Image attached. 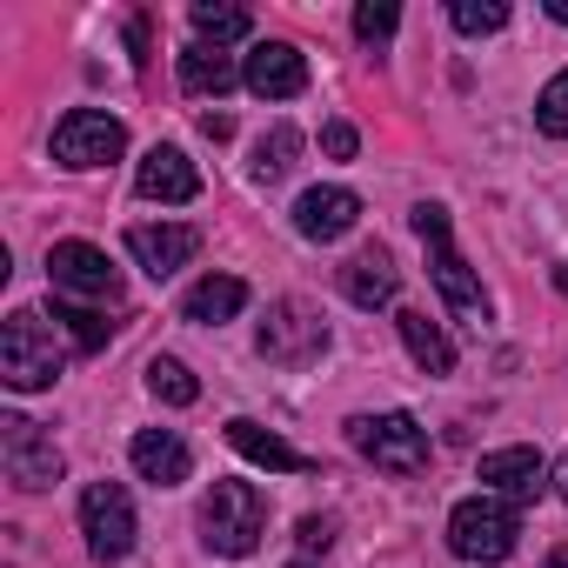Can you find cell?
<instances>
[{"label": "cell", "mask_w": 568, "mask_h": 568, "mask_svg": "<svg viewBox=\"0 0 568 568\" xmlns=\"http://www.w3.org/2000/svg\"><path fill=\"white\" fill-rule=\"evenodd\" d=\"M408 221H415V234H422V247H428V274H435L442 302H448L468 328H481V322H488V295H481L475 267H468V261L455 254V241H448V207H442V201H422Z\"/></svg>", "instance_id": "obj_1"}, {"label": "cell", "mask_w": 568, "mask_h": 568, "mask_svg": "<svg viewBox=\"0 0 568 568\" xmlns=\"http://www.w3.org/2000/svg\"><path fill=\"white\" fill-rule=\"evenodd\" d=\"M61 368H68V348H61V335L34 308H21V315L0 322V382H8V388H21V395L54 388Z\"/></svg>", "instance_id": "obj_2"}, {"label": "cell", "mask_w": 568, "mask_h": 568, "mask_svg": "<svg viewBox=\"0 0 568 568\" xmlns=\"http://www.w3.org/2000/svg\"><path fill=\"white\" fill-rule=\"evenodd\" d=\"M261 528H267V501L254 481H214L207 501H201V541L227 561L254 555L261 548Z\"/></svg>", "instance_id": "obj_3"}, {"label": "cell", "mask_w": 568, "mask_h": 568, "mask_svg": "<svg viewBox=\"0 0 568 568\" xmlns=\"http://www.w3.org/2000/svg\"><path fill=\"white\" fill-rule=\"evenodd\" d=\"M515 535H521V521H515V501H501V495H468V501H455V515H448V548L462 555V561H481V568H495V561H508L515 555Z\"/></svg>", "instance_id": "obj_4"}, {"label": "cell", "mask_w": 568, "mask_h": 568, "mask_svg": "<svg viewBox=\"0 0 568 568\" xmlns=\"http://www.w3.org/2000/svg\"><path fill=\"white\" fill-rule=\"evenodd\" d=\"M348 442H355L362 462H375V468H388V475H422V468H428V428H422L415 415H402V408H388V415H355V422H348Z\"/></svg>", "instance_id": "obj_5"}, {"label": "cell", "mask_w": 568, "mask_h": 568, "mask_svg": "<svg viewBox=\"0 0 568 568\" xmlns=\"http://www.w3.org/2000/svg\"><path fill=\"white\" fill-rule=\"evenodd\" d=\"M48 281L61 302H121V267L94 247V241H54L48 247Z\"/></svg>", "instance_id": "obj_6"}, {"label": "cell", "mask_w": 568, "mask_h": 568, "mask_svg": "<svg viewBox=\"0 0 568 568\" xmlns=\"http://www.w3.org/2000/svg\"><path fill=\"white\" fill-rule=\"evenodd\" d=\"M322 348H328V322L308 308V302H274L267 308V322H261V355L267 362H281V368H308V362H322Z\"/></svg>", "instance_id": "obj_7"}, {"label": "cell", "mask_w": 568, "mask_h": 568, "mask_svg": "<svg viewBox=\"0 0 568 568\" xmlns=\"http://www.w3.org/2000/svg\"><path fill=\"white\" fill-rule=\"evenodd\" d=\"M0 462H8V481L28 488V495H41V488L61 481V448L28 415H0Z\"/></svg>", "instance_id": "obj_8"}, {"label": "cell", "mask_w": 568, "mask_h": 568, "mask_svg": "<svg viewBox=\"0 0 568 568\" xmlns=\"http://www.w3.org/2000/svg\"><path fill=\"white\" fill-rule=\"evenodd\" d=\"M121 148H128V128H121L114 114H101V108H74V114H61V128H54V161L74 168V174L121 161Z\"/></svg>", "instance_id": "obj_9"}, {"label": "cell", "mask_w": 568, "mask_h": 568, "mask_svg": "<svg viewBox=\"0 0 568 568\" xmlns=\"http://www.w3.org/2000/svg\"><path fill=\"white\" fill-rule=\"evenodd\" d=\"M81 535H88L94 561H121L134 548L141 528H134V501H128L121 481H88V495H81Z\"/></svg>", "instance_id": "obj_10"}, {"label": "cell", "mask_w": 568, "mask_h": 568, "mask_svg": "<svg viewBox=\"0 0 568 568\" xmlns=\"http://www.w3.org/2000/svg\"><path fill=\"white\" fill-rule=\"evenodd\" d=\"M247 88H254L261 101H295V94L308 88V54H302L295 41H261V48L247 54Z\"/></svg>", "instance_id": "obj_11"}, {"label": "cell", "mask_w": 568, "mask_h": 568, "mask_svg": "<svg viewBox=\"0 0 568 568\" xmlns=\"http://www.w3.org/2000/svg\"><path fill=\"white\" fill-rule=\"evenodd\" d=\"M128 254L141 261V274L168 281V274H181V267L201 254V234H194V227H181V221H161V227H128Z\"/></svg>", "instance_id": "obj_12"}, {"label": "cell", "mask_w": 568, "mask_h": 568, "mask_svg": "<svg viewBox=\"0 0 568 568\" xmlns=\"http://www.w3.org/2000/svg\"><path fill=\"white\" fill-rule=\"evenodd\" d=\"M128 462H134V475L154 481V488H181V481L194 475V455H187V442H181L174 428H141V435L128 442Z\"/></svg>", "instance_id": "obj_13"}, {"label": "cell", "mask_w": 568, "mask_h": 568, "mask_svg": "<svg viewBox=\"0 0 568 568\" xmlns=\"http://www.w3.org/2000/svg\"><path fill=\"white\" fill-rule=\"evenodd\" d=\"M355 221H362V194H348V187H308L295 201V234L302 241H342Z\"/></svg>", "instance_id": "obj_14"}, {"label": "cell", "mask_w": 568, "mask_h": 568, "mask_svg": "<svg viewBox=\"0 0 568 568\" xmlns=\"http://www.w3.org/2000/svg\"><path fill=\"white\" fill-rule=\"evenodd\" d=\"M481 481L501 501H535L548 488V462L535 448H495V455H481Z\"/></svg>", "instance_id": "obj_15"}, {"label": "cell", "mask_w": 568, "mask_h": 568, "mask_svg": "<svg viewBox=\"0 0 568 568\" xmlns=\"http://www.w3.org/2000/svg\"><path fill=\"white\" fill-rule=\"evenodd\" d=\"M134 187H141V201H168V207H181V201L201 194V174H194V161H187L181 148H148Z\"/></svg>", "instance_id": "obj_16"}, {"label": "cell", "mask_w": 568, "mask_h": 568, "mask_svg": "<svg viewBox=\"0 0 568 568\" xmlns=\"http://www.w3.org/2000/svg\"><path fill=\"white\" fill-rule=\"evenodd\" d=\"M227 448H234V455H247V462H254V468H267V475H302V468H308V455H302V448H288L274 428H261V422H247V415H234V422H227Z\"/></svg>", "instance_id": "obj_17"}, {"label": "cell", "mask_w": 568, "mask_h": 568, "mask_svg": "<svg viewBox=\"0 0 568 568\" xmlns=\"http://www.w3.org/2000/svg\"><path fill=\"white\" fill-rule=\"evenodd\" d=\"M395 288H402V267H395L382 247H368V254H355V261L342 267V295H348L355 308H388Z\"/></svg>", "instance_id": "obj_18"}, {"label": "cell", "mask_w": 568, "mask_h": 568, "mask_svg": "<svg viewBox=\"0 0 568 568\" xmlns=\"http://www.w3.org/2000/svg\"><path fill=\"white\" fill-rule=\"evenodd\" d=\"M241 308H247V281H241V274H207V281H194L187 302H181V315H187L194 328H221V322H234Z\"/></svg>", "instance_id": "obj_19"}, {"label": "cell", "mask_w": 568, "mask_h": 568, "mask_svg": "<svg viewBox=\"0 0 568 568\" xmlns=\"http://www.w3.org/2000/svg\"><path fill=\"white\" fill-rule=\"evenodd\" d=\"M395 328H402V348L415 355V368H422V375H455V342H448L422 308H402V315H395Z\"/></svg>", "instance_id": "obj_20"}, {"label": "cell", "mask_w": 568, "mask_h": 568, "mask_svg": "<svg viewBox=\"0 0 568 568\" xmlns=\"http://www.w3.org/2000/svg\"><path fill=\"white\" fill-rule=\"evenodd\" d=\"M234 81H247V68H234V54L201 48V41L181 54V94H194V101H201V94H227Z\"/></svg>", "instance_id": "obj_21"}, {"label": "cell", "mask_w": 568, "mask_h": 568, "mask_svg": "<svg viewBox=\"0 0 568 568\" xmlns=\"http://www.w3.org/2000/svg\"><path fill=\"white\" fill-rule=\"evenodd\" d=\"M295 154H302V134H295L288 121H274V128H267V134L254 141V161H247V174L274 187L281 174H288V168H295Z\"/></svg>", "instance_id": "obj_22"}, {"label": "cell", "mask_w": 568, "mask_h": 568, "mask_svg": "<svg viewBox=\"0 0 568 568\" xmlns=\"http://www.w3.org/2000/svg\"><path fill=\"white\" fill-rule=\"evenodd\" d=\"M194 34H201V48H227V41H247V8H214V0H194Z\"/></svg>", "instance_id": "obj_23"}, {"label": "cell", "mask_w": 568, "mask_h": 568, "mask_svg": "<svg viewBox=\"0 0 568 568\" xmlns=\"http://www.w3.org/2000/svg\"><path fill=\"white\" fill-rule=\"evenodd\" d=\"M148 388H154V402H168V408H194V402H201V382H194L187 362H174V355H154V362H148Z\"/></svg>", "instance_id": "obj_24"}, {"label": "cell", "mask_w": 568, "mask_h": 568, "mask_svg": "<svg viewBox=\"0 0 568 568\" xmlns=\"http://www.w3.org/2000/svg\"><path fill=\"white\" fill-rule=\"evenodd\" d=\"M54 322H68V335H74L81 355H101L108 335H114V322H101L94 308H74V302H54Z\"/></svg>", "instance_id": "obj_25"}, {"label": "cell", "mask_w": 568, "mask_h": 568, "mask_svg": "<svg viewBox=\"0 0 568 568\" xmlns=\"http://www.w3.org/2000/svg\"><path fill=\"white\" fill-rule=\"evenodd\" d=\"M535 128H541L548 141H568V68L541 88V101H535Z\"/></svg>", "instance_id": "obj_26"}, {"label": "cell", "mask_w": 568, "mask_h": 568, "mask_svg": "<svg viewBox=\"0 0 568 568\" xmlns=\"http://www.w3.org/2000/svg\"><path fill=\"white\" fill-rule=\"evenodd\" d=\"M448 21H455L462 34H501V28H508V8H501V0H455Z\"/></svg>", "instance_id": "obj_27"}, {"label": "cell", "mask_w": 568, "mask_h": 568, "mask_svg": "<svg viewBox=\"0 0 568 568\" xmlns=\"http://www.w3.org/2000/svg\"><path fill=\"white\" fill-rule=\"evenodd\" d=\"M402 28V8H395V0H362V8H355V34L362 41H388Z\"/></svg>", "instance_id": "obj_28"}, {"label": "cell", "mask_w": 568, "mask_h": 568, "mask_svg": "<svg viewBox=\"0 0 568 568\" xmlns=\"http://www.w3.org/2000/svg\"><path fill=\"white\" fill-rule=\"evenodd\" d=\"M335 548V515H302V555H328Z\"/></svg>", "instance_id": "obj_29"}, {"label": "cell", "mask_w": 568, "mask_h": 568, "mask_svg": "<svg viewBox=\"0 0 568 568\" xmlns=\"http://www.w3.org/2000/svg\"><path fill=\"white\" fill-rule=\"evenodd\" d=\"M322 148H328L335 161H355V148H362V134H355L348 121H328V128H322Z\"/></svg>", "instance_id": "obj_30"}, {"label": "cell", "mask_w": 568, "mask_h": 568, "mask_svg": "<svg viewBox=\"0 0 568 568\" xmlns=\"http://www.w3.org/2000/svg\"><path fill=\"white\" fill-rule=\"evenodd\" d=\"M201 134H207V141H227V134H234V121H227V114H201Z\"/></svg>", "instance_id": "obj_31"}, {"label": "cell", "mask_w": 568, "mask_h": 568, "mask_svg": "<svg viewBox=\"0 0 568 568\" xmlns=\"http://www.w3.org/2000/svg\"><path fill=\"white\" fill-rule=\"evenodd\" d=\"M555 488H561V501H568V455L555 462Z\"/></svg>", "instance_id": "obj_32"}, {"label": "cell", "mask_w": 568, "mask_h": 568, "mask_svg": "<svg viewBox=\"0 0 568 568\" xmlns=\"http://www.w3.org/2000/svg\"><path fill=\"white\" fill-rule=\"evenodd\" d=\"M548 21H561V28H568V0H548Z\"/></svg>", "instance_id": "obj_33"}, {"label": "cell", "mask_w": 568, "mask_h": 568, "mask_svg": "<svg viewBox=\"0 0 568 568\" xmlns=\"http://www.w3.org/2000/svg\"><path fill=\"white\" fill-rule=\"evenodd\" d=\"M541 568H568V541H561V548H555V555H548Z\"/></svg>", "instance_id": "obj_34"}, {"label": "cell", "mask_w": 568, "mask_h": 568, "mask_svg": "<svg viewBox=\"0 0 568 568\" xmlns=\"http://www.w3.org/2000/svg\"><path fill=\"white\" fill-rule=\"evenodd\" d=\"M295 568H315V561H308V555H302V561H295Z\"/></svg>", "instance_id": "obj_35"}]
</instances>
